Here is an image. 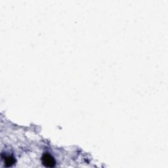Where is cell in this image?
Returning a JSON list of instances; mask_svg holds the SVG:
<instances>
[{
	"label": "cell",
	"mask_w": 168,
	"mask_h": 168,
	"mask_svg": "<svg viewBox=\"0 0 168 168\" xmlns=\"http://www.w3.org/2000/svg\"><path fill=\"white\" fill-rule=\"evenodd\" d=\"M42 161L46 167H53L55 166V160L49 154H44L42 157Z\"/></svg>",
	"instance_id": "6da1fadb"
},
{
	"label": "cell",
	"mask_w": 168,
	"mask_h": 168,
	"mask_svg": "<svg viewBox=\"0 0 168 168\" xmlns=\"http://www.w3.org/2000/svg\"><path fill=\"white\" fill-rule=\"evenodd\" d=\"M5 164L7 166H11L12 165L15 164V159L14 158L11 156H7L5 157Z\"/></svg>",
	"instance_id": "7a4b0ae2"
}]
</instances>
